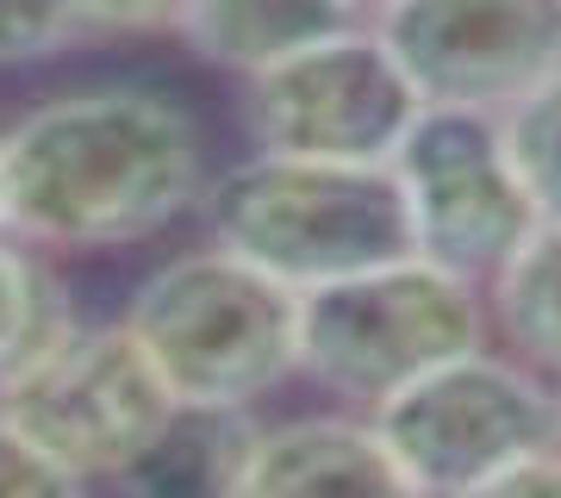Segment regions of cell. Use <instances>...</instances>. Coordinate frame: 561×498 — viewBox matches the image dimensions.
<instances>
[{"mask_svg":"<svg viewBox=\"0 0 561 498\" xmlns=\"http://www.w3.org/2000/svg\"><path fill=\"white\" fill-rule=\"evenodd\" d=\"M206 219L219 250L256 262L294 293L419 256L393 162L250 157L213 187Z\"/></svg>","mask_w":561,"mask_h":498,"instance_id":"2","label":"cell"},{"mask_svg":"<svg viewBox=\"0 0 561 498\" xmlns=\"http://www.w3.org/2000/svg\"><path fill=\"white\" fill-rule=\"evenodd\" d=\"M0 498H81V474L0 418Z\"/></svg>","mask_w":561,"mask_h":498,"instance_id":"16","label":"cell"},{"mask_svg":"<svg viewBox=\"0 0 561 498\" xmlns=\"http://www.w3.org/2000/svg\"><path fill=\"white\" fill-rule=\"evenodd\" d=\"M76 32L69 0H0V62L50 57Z\"/></svg>","mask_w":561,"mask_h":498,"instance_id":"17","label":"cell"},{"mask_svg":"<svg viewBox=\"0 0 561 498\" xmlns=\"http://www.w3.org/2000/svg\"><path fill=\"white\" fill-rule=\"evenodd\" d=\"M250 405H187L181 398L150 449L119 474L125 498H238L256 455Z\"/></svg>","mask_w":561,"mask_h":498,"instance_id":"11","label":"cell"},{"mask_svg":"<svg viewBox=\"0 0 561 498\" xmlns=\"http://www.w3.org/2000/svg\"><path fill=\"white\" fill-rule=\"evenodd\" d=\"M500 125H505V143H512L524 187L537 199V212L561 219V76H549L537 94H524Z\"/></svg>","mask_w":561,"mask_h":498,"instance_id":"15","label":"cell"},{"mask_svg":"<svg viewBox=\"0 0 561 498\" xmlns=\"http://www.w3.org/2000/svg\"><path fill=\"white\" fill-rule=\"evenodd\" d=\"M175 32L194 44V57L262 76L306 44L350 32V0H181Z\"/></svg>","mask_w":561,"mask_h":498,"instance_id":"12","label":"cell"},{"mask_svg":"<svg viewBox=\"0 0 561 498\" xmlns=\"http://www.w3.org/2000/svg\"><path fill=\"white\" fill-rule=\"evenodd\" d=\"M69 13L101 32H162L181 20V0H69Z\"/></svg>","mask_w":561,"mask_h":498,"instance_id":"19","label":"cell"},{"mask_svg":"<svg viewBox=\"0 0 561 498\" xmlns=\"http://www.w3.org/2000/svg\"><path fill=\"white\" fill-rule=\"evenodd\" d=\"M381 44L424 106L512 113L561 76V0H393Z\"/></svg>","mask_w":561,"mask_h":498,"instance_id":"9","label":"cell"},{"mask_svg":"<svg viewBox=\"0 0 561 498\" xmlns=\"http://www.w3.org/2000/svg\"><path fill=\"white\" fill-rule=\"evenodd\" d=\"M393 175L412 212L419 256L461 280H493L542 224L500 113L424 106L393 150Z\"/></svg>","mask_w":561,"mask_h":498,"instance_id":"6","label":"cell"},{"mask_svg":"<svg viewBox=\"0 0 561 498\" xmlns=\"http://www.w3.org/2000/svg\"><path fill=\"white\" fill-rule=\"evenodd\" d=\"M362 7H375V13H387L393 0H350V13H362Z\"/></svg>","mask_w":561,"mask_h":498,"instance_id":"20","label":"cell"},{"mask_svg":"<svg viewBox=\"0 0 561 498\" xmlns=\"http://www.w3.org/2000/svg\"><path fill=\"white\" fill-rule=\"evenodd\" d=\"M125 324L187 405H250L300 368V293L231 250L162 262Z\"/></svg>","mask_w":561,"mask_h":498,"instance_id":"3","label":"cell"},{"mask_svg":"<svg viewBox=\"0 0 561 498\" xmlns=\"http://www.w3.org/2000/svg\"><path fill=\"white\" fill-rule=\"evenodd\" d=\"M456 498H561V442L512 461L500 474H486L481 486H468V493H456Z\"/></svg>","mask_w":561,"mask_h":498,"instance_id":"18","label":"cell"},{"mask_svg":"<svg viewBox=\"0 0 561 498\" xmlns=\"http://www.w3.org/2000/svg\"><path fill=\"white\" fill-rule=\"evenodd\" d=\"M468 349H481L474 280L424 256L300 293V368L362 405H381Z\"/></svg>","mask_w":561,"mask_h":498,"instance_id":"4","label":"cell"},{"mask_svg":"<svg viewBox=\"0 0 561 498\" xmlns=\"http://www.w3.org/2000/svg\"><path fill=\"white\" fill-rule=\"evenodd\" d=\"M7 231L50 250H119L201 187V131L175 100L94 88L38 106L0 138Z\"/></svg>","mask_w":561,"mask_h":498,"instance_id":"1","label":"cell"},{"mask_svg":"<svg viewBox=\"0 0 561 498\" xmlns=\"http://www.w3.org/2000/svg\"><path fill=\"white\" fill-rule=\"evenodd\" d=\"M493 299L505 337L537 368L561 374V219H542L524 238V250L493 275Z\"/></svg>","mask_w":561,"mask_h":498,"instance_id":"13","label":"cell"},{"mask_svg":"<svg viewBox=\"0 0 561 498\" xmlns=\"http://www.w3.org/2000/svg\"><path fill=\"white\" fill-rule=\"evenodd\" d=\"M0 224H7V187H0Z\"/></svg>","mask_w":561,"mask_h":498,"instance_id":"21","label":"cell"},{"mask_svg":"<svg viewBox=\"0 0 561 498\" xmlns=\"http://www.w3.org/2000/svg\"><path fill=\"white\" fill-rule=\"evenodd\" d=\"M175 405L181 398L169 393L157 361L144 356L131 324H101V331L69 324L38 361L0 380V418L81 479H119Z\"/></svg>","mask_w":561,"mask_h":498,"instance_id":"5","label":"cell"},{"mask_svg":"<svg viewBox=\"0 0 561 498\" xmlns=\"http://www.w3.org/2000/svg\"><path fill=\"white\" fill-rule=\"evenodd\" d=\"M238 498H424L375 430L343 418H300L262 430Z\"/></svg>","mask_w":561,"mask_h":498,"instance_id":"10","label":"cell"},{"mask_svg":"<svg viewBox=\"0 0 561 498\" xmlns=\"http://www.w3.org/2000/svg\"><path fill=\"white\" fill-rule=\"evenodd\" d=\"M375 437L424 498H456L512 461L561 442V398L481 349L443 361L375 405Z\"/></svg>","mask_w":561,"mask_h":498,"instance_id":"7","label":"cell"},{"mask_svg":"<svg viewBox=\"0 0 561 498\" xmlns=\"http://www.w3.org/2000/svg\"><path fill=\"white\" fill-rule=\"evenodd\" d=\"M69 324L76 319H69L57 275L38 256L0 243V380H13L25 361H38Z\"/></svg>","mask_w":561,"mask_h":498,"instance_id":"14","label":"cell"},{"mask_svg":"<svg viewBox=\"0 0 561 498\" xmlns=\"http://www.w3.org/2000/svg\"><path fill=\"white\" fill-rule=\"evenodd\" d=\"M424 113L381 32H337L250 76L243 119L268 157L393 162L400 138Z\"/></svg>","mask_w":561,"mask_h":498,"instance_id":"8","label":"cell"}]
</instances>
